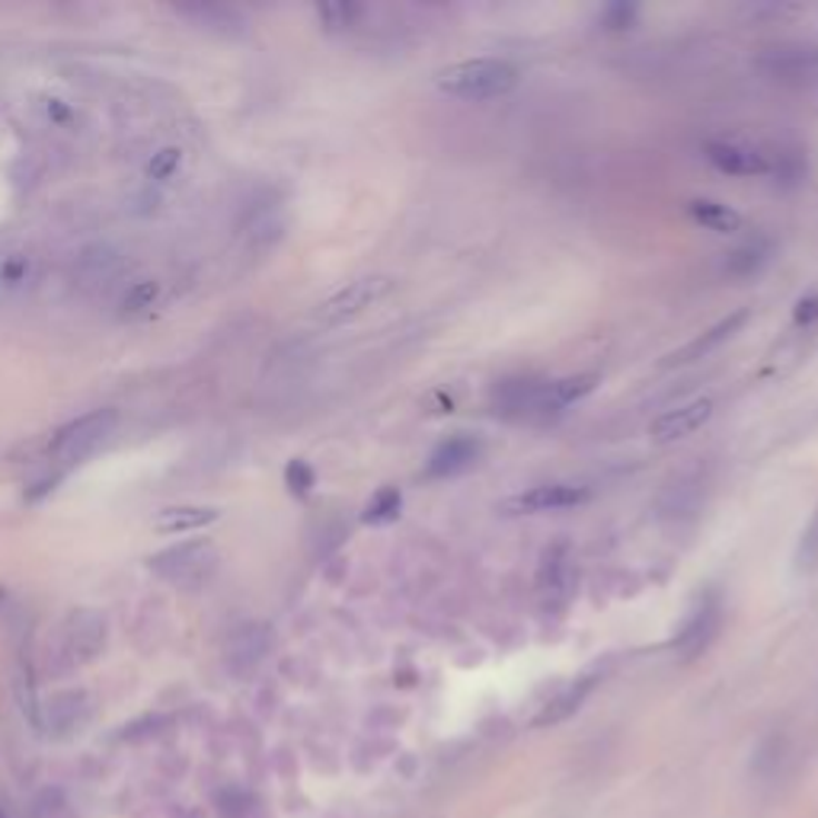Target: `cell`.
Wrapping results in <instances>:
<instances>
[{
	"instance_id": "obj_1",
	"label": "cell",
	"mask_w": 818,
	"mask_h": 818,
	"mask_svg": "<svg viewBox=\"0 0 818 818\" xmlns=\"http://www.w3.org/2000/svg\"><path fill=\"white\" fill-rule=\"evenodd\" d=\"M106 637H109L106 617L93 608H77L58 624V630L49 642V652H46V662L54 675L77 671L100 656L106 649Z\"/></svg>"
},
{
	"instance_id": "obj_2",
	"label": "cell",
	"mask_w": 818,
	"mask_h": 818,
	"mask_svg": "<svg viewBox=\"0 0 818 818\" xmlns=\"http://www.w3.org/2000/svg\"><path fill=\"white\" fill-rule=\"evenodd\" d=\"M518 83V68L506 58H470L435 74V87L448 97L483 102L506 97Z\"/></svg>"
},
{
	"instance_id": "obj_3",
	"label": "cell",
	"mask_w": 818,
	"mask_h": 818,
	"mask_svg": "<svg viewBox=\"0 0 818 818\" xmlns=\"http://www.w3.org/2000/svg\"><path fill=\"white\" fill-rule=\"evenodd\" d=\"M218 547L211 540H182L151 557V572L167 586L199 591L218 576Z\"/></svg>"
},
{
	"instance_id": "obj_4",
	"label": "cell",
	"mask_w": 818,
	"mask_h": 818,
	"mask_svg": "<svg viewBox=\"0 0 818 818\" xmlns=\"http://www.w3.org/2000/svg\"><path fill=\"white\" fill-rule=\"evenodd\" d=\"M119 426V412L116 409H93L87 416H77L74 422H68L61 432L51 441V458L61 467H74L93 458L106 445V438L116 432Z\"/></svg>"
},
{
	"instance_id": "obj_5",
	"label": "cell",
	"mask_w": 818,
	"mask_h": 818,
	"mask_svg": "<svg viewBox=\"0 0 818 818\" xmlns=\"http://www.w3.org/2000/svg\"><path fill=\"white\" fill-rule=\"evenodd\" d=\"M755 68L787 87H812L818 83V42L787 39L765 46L755 54Z\"/></svg>"
},
{
	"instance_id": "obj_6",
	"label": "cell",
	"mask_w": 818,
	"mask_h": 818,
	"mask_svg": "<svg viewBox=\"0 0 818 818\" xmlns=\"http://www.w3.org/2000/svg\"><path fill=\"white\" fill-rule=\"evenodd\" d=\"M393 291V279L390 276H365V279L349 281L346 288H339L332 298L320 305V317L327 323H346L356 320L358 313H365L368 307H375Z\"/></svg>"
},
{
	"instance_id": "obj_7",
	"label": "cell",
	"mask_w": 818,
	"mask_h": 818,
	"mask_svg": "<svg viewBox=\"0 0 818 818\" xmlns=\"http://www.w3.org/2000/svg\"><path fill=\"white\" fill-rule=\"evenodd\" d=\"M90 716H93V700L87 690H61L42 704L39 722L54 739H68L90 722Z\"/></svg>"
},
{
	"instance_id": "obj_8",
	"label": "cell",
	"mask_w": 818,
	"mask_h": 818,
	"mask_svg": "<svg viewBox=\"0 0 818 818\" xmlns=\"http://www.w3.org/2000/svg\"><path fill=\"white\" fill-rule=\"evenodd\" d=\"M704 157L726 177H767L770 173V153L745 141H707Z\"/></svg>"
},
{
	"instance_id": "obj_9",
	"label": "cell",
	"mask_w": 818,
	"mask_h": 818,
	"mask_svg": "<svg viewBox=\"0 0 818 818\" xmlns=\"http://www.w3.org/2000/svg\"><path fill=\"white\" fill-rule=\"evenodd\" d=\"M119 272H122V253L112 243H90L77 253L71 276L80 291L93 295L119 279Z\"/></svg>"
},
{
	"instance_id": "obj_10",
	"label": "cell",
	"mask_w": 818,
	"mask_h": 818,
	"mask_svg": "<svg viewBox=\"0 0 818 818\" xmlns=\"http://www.w3.org/2000/svg\"><path fill=\"white\" fill-rule=\"evenodd\" d=\"M272 649V630L266 624H243L225 642V665L233 675H250Z\"/></svg>"
},
{
	"instance_id": "obj_11",
	"label": "cell",
	"mask_w": 818,
	"mask_h": 818,
	"mask_svg": "<svg viewBox=\"0 0 818 818\" xmlns=\"http://www.w3.org/2000/svg\"><path fill=\"white\" fill-rule=\"evenodd\" d=\"M591 499L586 486H569V483H543L528 489V492H518L506 502V511H518V515H535V511H560V509H576Z\"/></svg>"
},
{
	"instance_id": "obj_12",
	"label": "cell",
	"mask_w": 818,
	"mask_h": 818,
	"mask_svg": "<svg viewBox=\"0 0 818 818\" xmlns=\"http://www.w3.org/2000/svg\"><path fill=\"white\" fill-rule=\"evenodd\" d=\"M714 416V400L710 397H700V400H690L685 407L668 409L662 412L652 426H649V438L656 445H671V441H681L694 435L704 422H710Z\"/></svg>"
},
{
	"instance_id": "obj_13",
	"label": "cell",
	"mask_w": 818,
	"mask_h": 818,
	"mask_svg": "<svg viewBox=\"0 0 818 818\" xmlns=\"http://www.w3.org/2000/svg\"><path fill=\"white\" fill-rule=\"evenodd\" d=\"M483 455V445L470 435H455L448 441H441L432 451V458L426 463V477L429 480H451L467 473Z\"/></svg>"
},
{
	"instance_id": "obj_14",
	"label": "cell",
	"mask_w": 818,
	"mask_h": 818,
	"mask_svg": "<svg viewBox=\"0 0 818 818\" xmlns=\"http://www.w3.org/2000/svg\"><path fill=\"white\" fill-rule=\"evenodd\" d=\"M748 323V307H741L736 313H729V317H722L716 327L704 332V336H697V339H690L685 349H678V352H671V356L665 358L662 368H675V365H690V361H700V358H707L710 352H716L722 342H729L736 332L741 330Z\"/></svg>"
},
{
	"instance_id": "obj_15",
	"label": "cell",
	"mask_w": 818,
	"mask_h": 818,
	"mask_svg": "<svg viewBox=\"0 0 818 818\" xmlns=\"http://www.w3.org/2000/svg\"><path fill=\"white\" fill-rule=\"evenodd\" d=\"M716 627H719V598L716 595H704V598H697V605L688 614L681 634L675 637V646L685 656H697L714 639Z\"/></svg>"
},
{
	"instance_id": "obj_16",
	"label": "cell",
	"mask_w": 818,
	"mask_h": 818,
	"mask_svg": "<svg viewBox=\"0 0 818 818\" xmlns=\"http://www.w3.org/2000/svg\"><path fill=\"white\" fill-rule=\"evenodd\" d=\"M177 13L205 32H218V36H243L247 32V17L228 3H182V7H177Z\"/></svg>"
},
{
	"instance_id": "obj_17",
	"label": "cell",
	"mask_w": 818,
	"mask_h": 818,
	"mask_svg": "<svg viewBox=\"0 0 818 818\" xmlns=\"http://www.w3.org/2000/svg\"><path fill=\"white\" fill-rule=\"evenodd\" d=\"M39 276V266H36V256L17 247V250H7L0 253V295L7 298H23L26 291L36 285Z\"/></svg>"
},
{
	"instance_id": "obj_18",
	"label": "cell",
	"mask_w": 818,
	"mask_h": 818,
	"mask_svg": "<svg viewBox=\"0 0 818 818\" xmlns=\"http://www.w3.org/2000/svg\"><path fill=\"white\" fill-rule=\"evenodd\" d=\"M569 582H572V566H569V543L560 540L553 547L543 550V560H540V572H537V586L543 595L557 598V595H569Z\"/></svg>"
},
{
	"instance_id": "obj_19",
	"label": "cell",
	"mask_w": 818,
	"mask_h": 818,
	"mask_svg": "<svg viewBox=\"0 0 818 818\" xmlns=\"http://www.w3.org/2000/svg\"><path fill=\"white\" fill-rule=\"evenodd\" d=\"M211 521H218V509L211 506H173L157 515L153 528L160 535H189V531H202Z\"/></svg>"
},
{
	"instance_id": "obj_20",
	"label": "cell",
	"mask_w": 818,
	"mask_h": 818,
	"mask_svg": "<svg viewBox=\"0 0 818 818\" xmlns=\"http://www.w3.org/2000/svg\"><path fill=\"white\" fill-rule=\"evenodd\" d=\"M591 688H595V678H591V675H588V678H579V681H572L569 688L560 690V694L540 710V716L535 719V726H557L562 719H569V716L586 704V697L591 694Z\"/></svg>"
},
{
	"instance_id": "obj_21",
	"label": "cell",
	"mask_w": 818,
	"mask_h": 818,
	"mask_svg": "<svg viewBox=\"0 0 818 818\" xmlns=\"http://www.w3.org/2000/svg\"><path fill=\"white\" fill-rule=\"evenodd\" d=\"M688 215L697 225H704L707 230H716V233H736V230H741L739 211L729 208V205L714 202V199H694V202H688Z\"/></svg>"
},
{
	"instance_id": "obj_22",
	"label": "cell",
	"mask_w": 818,
	"mask_h": 818,
	"mask_svg": "<svg viewBox=\"0 0 818 818\" xmlns=\"http://www.w3.org/2000/svg\"><path fill=\"white\" fill-rule=\"evenodd\" d=\"M770 253H774L770 240H767V237H755V240L741 243V247H736V250L729 253V259H726V272L736 276V279H748V276H755V272L765 269Z\"/></svg>"
},
{
	"instance_id": "obj_23",
	"label": "cell",
	"mask_w": 818,
	"mask_h": 818,
	"mask_svg": "<svg viewBox=\"0 0 818 818\" xmlns=\"http://www.w3.org/2000/svg\"><path fill=\"white\" fill-rule=\"evenodd\" d=\"M160 301V281L157 279H138L128 285L119 298V317L122 320H138L144 313H151Z\"/></svg>"
},
{
	"instance_id": "obj_24",
	"label": "cell",
	"mask_w": 818,
	"mask_h": 818,
	"mask_svg": "<svg viewBox=\"0 0 818 818\" xmlns=\"http://www.w3.org/2000/svg\"><path fill=\"white\" fill-rule=\"evenodd\" d=\"M598 387V375H569V378H560V381H547V400H550V409L569 407L576 400L588 397L591 390Z\"/></svg>"
},
{
	"instance_id": "obj_25",
	"label": "cell",
	"mask_w": 818,
	"mask_h": 818,
	"mask_svg": "<svg viewBox=\"0 0 818 818\" xmlns=\"http://www.w3.org/2000/svg\"><path fill=\"white\" fill-rule=\"evenodd\" d=\"M400 509H403V492L397 486H383L371 496V502L361 511V521L365 525H390L400 518Z\"/></svg>"
},
{
	"instance_id": "obj_26",
	"label": "cell",
	"mask_w": 818,
	"mask_h": 818,
	"mask_svg": "<svg viewBox=\"0 0 818 818\" xmlns=\"http://www.w3.org/2000/svg\"><path fill=\"white\" fill-rule=\"evenodd\" d=\"M317 17L327 32H342V29L358 26V20L365 17V7L361 3H323L317 7Z\"/></svg>"
},
{
	"instance_id": "obj_27",
	"label": "cell",
	"mask_w": 818,
	"mask_h": 818,
	"mask_svg": "<svg viewBox=\"0 0 818 818\" xmlns=\"http://www.w3.org/2000/svg\"><path fill=\"white\" fill-rule=\"evenodd\" d=\"M179 167H182V151L173 148V144H167V148H160V151H153L151 157H148L144 177L153 179V182H167V179L177 177Z\"/></svg>"
},
{
	"instance_id": "obj_28",
	"label": "cell",
	"mask_w": 818,
	"mask_h": 818,
	"mask_svg": "<svg viewBox=\"0 0 818 818\" xmlns=\"http://www.w3.org/2000/svg\"><path fill=\"white\" fill-rule=\"evenodd\" d=\"M637 3H608L598 20H601L605 29H611V32H624V29H630V26L637 23Z\"/></svg>"
},
{
	"instance_id": "obj_29",
	"label": "cell",
	"mask_w": 818,
	"mask_h": 818,
	"mask_svg": "<svg viewBox=\"0 0 818 818\" xmlns=\"http://www.w3.org/2000/svg\"><path fill=\"white\" fill-rule=\"evenodd\" d=\"M313 467L307 463V460L301 458H295L288 467H285V483H288V489L295 492V496H307L310 489H313Z\"/></svg>"
},
{
	"instance_id": "obj_30",
	"label": "cell",
	"mask_w": 818,
	"mask_h": 818,
	"mask_svg": "<svg viewBox=\"0 0 818 818\" xmlns=\"http://www.w3.org/2000/svg\"><path fill=\"white\" fill-rule=\"evenodd\" d=\"M818 562V518L809 525V531L802 535L799 547H796V572H809Z\"/></svg>"
},
{
	"instance_id": "obj_31",
	"label": "cell",
	"mask_w": 818,
	"mask_h": 818,
	"mask_svg": "<svg viewBox=\"0 0 818 818\" xmlns=\"http://www.w3.org/2000/svg\"><path fill=\"white\" fill-rule=\"evenodd\" d=\"M792 323L796 327H812V323H818V291L796 301V307H792Z\"/></svg>"
},
{
	"instance_id": "obj_32",
	"label": "cell",
	"mask_w": 818,
	"mask_h": 818,
	"mask_svg": "<svg viewBox=\"0 0 818 818\" xmlns=\"http://www.w3.org/2000/svg\"><path fill=\"white\" fill-rule=\"evenodd\" d=\"M49 116L54 122H64V119H71V109L61 100H49Z\"/></svg>"
},
{
	"instance_id": "obj_33",
	"label": "cell",
	"mask_w": 818,
	"mask_h": 818,
	"mask_svg": "<svg viewBox=\"0 0 818 818\" xmlns=\"http://www.w3.org/2000/svg\"><path fill=\"white\" fill-rule=\"evenodd\" d=\"M0 818H3V812H0Z\"/></svg>"
}]
</instances>
